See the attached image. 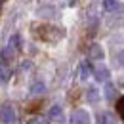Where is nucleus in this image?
I'll list each match as a JSON object with an SVG mask.
<instances>
[{
  "label": "nucleus",
  "mask_w": 124,
  "mask_h": 124,
  "mask_svg": "<svg viewBox=\"0 0 124 124\" xmlns=\"http://www.w3.org/2000/svg\"><path fill=\"white\" fill-rule=\"evenodd\" d=\"M0 122L2 124H14L16 122V111L12 105H6V107L0 109Z\"/></svg>",
  "instance_id": "1"
},
{
  "label": "nucleus",
  "mask_w": 124,
  "mask_h": 124,
  "mask_svg": "<svg viewBox=\"0 0 124 124\" xmlns=\"http://www.w3.org/2000/svg\"><path fill=\"white\" fill-rule=\"evenodd\" d=\"M71 124H90V115L84 109H77L71 116Z\"/></svg>",
  "instance_id": "2"
},
{
  "label": "nucleus",
  "mask_w": 124,
  "mask_h": 124,
  "mask_svg": "<svg viewBox=\"0 0 124 124\" xmlns=\"http://www.w3.org/2000/svg\"><path fill=\"white\" fill-rule=\"evenodd\" d=\"M48 116H50V120H54V122H63L65 118H63V109L59 105H54V107L48 111Z\"/></svg>",
  "instance_id": "3"
},
{
  "label": "nucleus",
  "mask_w": 124,
  "mask_h": 124,
  "mask_svg": "<svg viewBox=\"0 0 124 124\" xmlns=\"http://www.w3.org/2000/svg\"><path fill=\"white\" fill-rule=\"evenodd\" d=\"M93 77H95V80L97 82H105V80H109V77H111V73H109L107 67H97L95 71H93Z\"/></svg>",
  "instance_id": "4"
},
{
  "label": "nucleus",
  "mask_w": 124,
  "mask_h": 124,
  "mask_svg": "<svg viewBox=\"0 0 124 124\" xmlns=\"http://www.w3.org/2000/svg\"><path fill=\"white\" fill-rule=\"evenodd\" d=\"M88 55L92 57V59H103V48L99 46V44H92L90 46V50H88Z\"/></svg>",
  "instance_id": "5"
},
{
  "label": "nucleus",
  "mask_w": 124,
  "mask_h": 124,
  "mask_svg": "<svg viewBox=\"0 0 124 124\" xmlns=\"http://www.w3.org/2000/svg\"><path fill=\"white\" fill-rule=\"evenodd\" d=\"M10 77H12V71H10L8 63H6V61H0V80H2V82H8Z\"/></svg>",
  "instance_id": "6"
},
{
  "label": "nucleus",
  "mask_w": 124,
  "mask_h": 124,
  "mask_svg": "<svg viewBox=\"0 0 124 124\" xmlns=\"http://www.w3.org/2000/svg\"><path fill=\"white\" fill-rule=\"evenodd\" d=\"M92 65H90V63L88 61H82L80 63V78H82V80H86V78L90 77V75H92Z\"/></svg>",
  "instance_id": "7"
},
{
  "label": "nucleus",
  "mask_w": 124,
  "mask_h": 124,
  "mask_svg": "<svg viewBox=\"0 0 124 124\" xmlns=\"http://www.w3.org/2000/svg\"><path fill=\"white\" fill-rule=\"evenodd\" d=\"M8 46L12 48V50H16V52H17V50H21V36H19V34H12Z\"/></svg>",
  "instance_id": "8"
},
{
  "label": "nucleus",
  "mask_w": 124,
  "mask_h": 124,
  "mask_svg": "<svg viewBox=\"0 0 124 124\" xmlns=\"http://www.w3.org/2000/svg\"><path fill=\"white\" fill-rule=\"evenodd\" d=\"M118 8V0H103V10L105 12H115Z\"/></svg>",
  "instance_id": "9"
},
{
  "label": "nucleus",
  "mask_w": 124,
  "mask_h": 124,
  "mask_svg": "<svg viewBox=\"0 0 124 124\" xmlns=\"http://www.w3.org/2000/svg\"><path fill=\"white\" fill-rule=\"evenodd\" d=\"M115 97H116V90H115V86H113V84H107V86H105V99L113 101Z\"/></svg>",
  "instance_id": "10"
},
{
  "label": "nucleus",
  "mask_w": 124,
  "mask_h": 124,
  "mask_svg": "<svg viewBox=\"0 0 124 124\" xmlns=\"http://www.w3.org/2000/svg\"><path fill=\"white\" fill-rule=\"evenodd\" d=\"M97 124H115V120H113V116L109 113H101L97 116Z\"/></svg>",
  "instance_id": "11"
},
{
  "label": "nucleus",
  "mask_w": 124,
  "mask_h": 124,
  "mask_svg": "<svg viewBox=\"0 0 124 124\" xmlns=\"http://www.w3.org/2000/svg\"><path fill=\"white\" fill-rule=\"evenodd\" d=\"M44 92H46V86H44V82H32L31 93H44Z\"/></svg>",
  "instance_id": "12"
},
{
  "label": "nucleus",
  "mask_w": 124,
  "mask_h": 124,
  "mask_svg": "<svg viewBox=\"0 0 124 124\" xmlns=\"http://www.w3.org/2000/svg\"><path fill=\"white\" fill-rule=\"evenodd\" d=\"M86 95H88V101H90V103H97V99H99V92H97L95 88H90Z\"/></svg>",
  "instance_id": "13"
},
{
  "label": "nucleus",
  "mask_w": 124,
  "mask_h": 124,
  "mask_svg": "<svg viewBox=\"0 0 124 124\" xmlns=\"http://www.w3.org/2000/svg\"><path fill=\"white\" fill-rule=\"evenodd\" d=\"M116 111H118V115L122 116V120H124V97L118 99V103H116Z\"/></svg>",
  "instance_id": "14"
},
{
  "label": "nucleus",
  "mask_w": 124,
  "mask_h": 124,
  "mask_svg": "<svg viewBox=\"0 0 124 124\" xmlns=\"http://www.w3.org/2000/svg\"><path fill=\"white\" fill-rule=\"evenodd\" d=\"M27 124H44V120H42L40 116H34V118H31V120H29Z\"/></svg>",
  "instance_id": "15"
},
{
  "label": "nucleus",
  "mask_w": 124,
  "mask_h": 124,
  "mask_svg": "<svg viewBox=\"0 0 124 124\" xmlns=\"http://www.w3.org/2000/svg\"><path fill=\"white\" fill-rule=\"evenodd\" d=\"M118 61H120V65L124 67V52H120V54H118Z\"/></svg>",
  "instance_id": "16"
},
{
  "label": "nucleus",
  "mask_w": 124,
  "mask_h": 124,
  "mask_svg": "<svg viewBox=\"0 0 124 124\" xmlns=\"http://www.w3.org/2000/svg\"><path fill=\"white\" fill-rule=\"evenodd\" d=\"M2 2H4V0H0V4H2Z\"/></svg>",
  "instance_id": "17"
}]
</instances>
